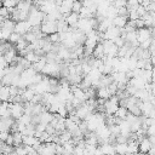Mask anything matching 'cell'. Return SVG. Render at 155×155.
<instances>
[{
  "instance_id": "obj_9",
  "label": "cell",
  "mask_w": 155,
  "mask_h": 155,
  "mask_svg": "<svg viewBox=\"0 0 155 155\" xmlns=\"http://www.w3.org/2000/svg\"><path fill=\"white\" fill-rule=\"evenodd\" d=\"M30 29H31V25H30L29 22L25 19V21H18V22H16L13 31H16L17 34H19V35L22 36V35H24L25 33L30 31Z\"/></svg>"
},
{
  "instance_id": "obj_44",
  "label": "cell",
  "mask_w": 155,
  "mask_h": 155,
  "mask_svg": "<svg viewBox=\"0 0 155 155\" xmlns=\"http://www.w3.org/2000/svg\"><path fill=\"white\" fill-rule=\"evenodd\" d=\"M1 6H2V5H1V1H0V7H1Z\"/></svg>"
},
{
  "instance_id": "obj_25",
  "label": "cell",
  "mask_w": 155,
  "mask_h": 155,
  "mask_svg": "<svg viewBox=\"0 0 155 155\" xmlns=\"http://www.w3.org/2000/svg\"><path fill=\"white\" fill-rule=\"evenodd\" d=\"M147 82H153V78H154V73L153 69H143L142 75H140Z\"/></svg>"
},
{
  "instance_id": "obj_14",
  "label": "cell",
  "mask_w": 155,
  "mask_h": 155,
  "mask_svg": "<svg viewBox=\"0 0 155 155\" xmlns=\"http://www.w3.org/2000/svg\"><path fill=\"white\" fill-rule=\"evenodd\" d=\"M56 54L57 57L61 59V61H69L70 59V50L67 48L65 46H61L58 48V51H56Z\"/></svg>"
},
{
  "instance_id": "obj_42",
  "label": "cell",
  "mask_w": 155,
  "mask_h": 155,
  "mask_svg": "<svg viewBox=\"0 0 155 155\" xmlns=\"http://www.w3.org/2000/svg\"><path fill=\"white\" fill-rule=\"evenodd\" d=\"M126 155H137V154H126Z\"/></svg>"
},
{
  "instance_id": "obj_1",
  "label": "cell",
  "mask_w": 155,
  "mask_h": 155,
  "mask_svg": "<svg viewBox=\"0 0 155 155\" xmlns=\"http://www.w3.org/2000/svg\"><path fill=\"white\" fill-rule=\"evenodd\" d=\"M44 17H45V13H44V12H41V11H40L38 7H35V6H31V8L29 10L27 21L29 22V24H30L31 27H35V25H40V24H41Z\"/></svg>"
},
{
  "instance_id": "obj_17",
  "label": "cell",
  "mask_w": 155,
  "mask_h": 155,
  "mask_svg": "<svg viewBox=\"0 0 155 155\" xmlns=\"http://www.w3.org/2000/svg\"><path fill=\"white\" fill-rule=\"evenodd\" d=\"M54 114H52L51 111L48 110H44L42 113L39 114V119H40V122L41 124H45V125H48L51 122V120L53 119Z\"/></svg>"
},
{
  "instance_id": "obj_10",
  "label": "cell",
  "mask_w": 155,
  "mask_h": 155,
  "mask_svg": "<svg viewBox=\"0 0 155 155\" xmlns=\"http://www.w3.org/2000/svg\"><path fill=\"white\" fill-rule=\"evenodd\" d=\"M151 147H154V145L150 143V140H149L148 137H143V138L138 142V151H140L142 154H147L148 150H149Z\"/></svg>"
},
{
  "instance_id": "obj_8",
  "label": "cell",
  "mask_w": 155,
  "mask_h": 155,
  "mask_svg": "<svg viewBox=\"0 0 155 155\" xmlns=\"http://www.w3.org/2000/svg\"><path fill=\"white\" fill-rule=\"evenodd\" d=\"M120 34H121V30H120V28H117V27H115V25H110V27H108L107 29H105V31L103 33V39L104 40H114V39H116L117 36H120Z\"/></svg>"
},
{
  "instance_id": "obj_2",
  "label": "cell",
  "mask_w": 155,
  "mask_h": 155,
  "mask_svg": "<svg viewBox=\"0 0 155 155\" xmlns=\"http://www.w3.org/2000/svg\"><path fill=\"white\" fill-rule=\"evenodd\" d=\"M59 70H61V64L59 63H56V62H46V64L42 68L41 73L45 74L46 76L56 78V76L59 75Z\"/></svg>"
},
{
  "instance_id": "obj_22",
  "label": "cell",
  "mask_w": 155,
  "mask_h": 155,
  "mask_svg": "<svg viewBox=\"0 0 155 155\" xmlns=\"http://www.w3.org/2000/svg\"><path fill=\"white\" fill-rule=\"evenodd\" d=\"M92 56H93L94 58L102 59V57L104 56V51H103V45H102V42H98V44L94 46V48H93V51H92Z\"/></svg>"
},
{
  "instance_id": "obj_27",
  "label": "cell",
  "mask_w": 155,
  "mask_h": 155,
  "mask_svg": "<svg viewBox=\"0 0 155 155\" xmlns=\"http://www.w3.org/2000/svg\"><path fill=\"white\" fill-rule=\"evenodd\" d=\"M24 58H25V59H27V61H28V62L31 64V63H35V62H36V61L40 58V56H39V54H36L34 51H29L28 53H25Z\"/></svg>"
},
{
  "instance_id": "obj_39",
  "label": "cell",
  "mask_w": 155,
  "mask_h": 155,
  "mask_svg": "<svg viewBox=\"0 0 155 155\" xmlns=\"http://www.w3.org/2000/svg\"><path fill=\"white\" fill-rule=\"evenodd\" d=\"M5 144H7V145H13V138H12V133H10L8 136H7V138H6V140L4 142Z\"/></svg>"
},
{
  "instance_id": "obj_26",
  "label": "cell",
  "mask_w": 155,
  "mask_h": 155,
  "mask_svg": "<svg viewBox=\"0 0 155 155\" xmlns=\"http://www.w3.org/2000/svg\"><path fill=\"white\" fill-rule=\"evenodd\" d=\"M15 24H16V22L15 21H12V19H4V22H2V24H1V28H4V29H7V30H10V31H13V29H15Z\"/></svg>"
},
{
  "instance_id": "obj_38",
  "label": "cell",
  "mask_w": 155,
  "mask_h": 155,
  "mask_svg": "<svg viewBox=\"0 0 155 155\" xmlns=\"http://www.w3.org/2000/svg\"><path fill=\"white\" fill-rule=\"evenodd\" d=\"M8 134H10V131H6V130H1V131H0V140H1V142H5Z\"/></svg>"
},
{
  "instance_id": "obj_40",
  "label": "cell",
  "mask_w": 155,
  "mask_h": 155,
  "mask_svg": "<svg viewBox=\"0 0 155 155\" xmlns=\"http://www.w3.org/2000/svg\"><path fill=\"white\" fill-rule=\"evenodd\" d=\"M10 155H17V154H16V151H15V150H12V151L10 153Z\"/></svg>"
},
{
  "instance_id": "obj_32",
  "label": "cell",
  "mask_w": 155,
  "mask_h": 155,
  "mask_svg": "<svg viewBox=\"0 0 155 155\" xmlns=\"http://www.w3.org/2000/svg\"><path fill=\"white\" fill-rule=\"evenodd\" d=\"M19 39H21V35H19V34H17L16 31H12V33L10 34V36H8V39H7V41H8L10 44H16Z\"/></svg>"
},
{
  "instance_id": "obj_41",
  "label": "cell",
  "mask_w": 155,
  "mask_h": 155,
  "mask_svg": "<svg viewBox=\"0 0 155 155\" xmlns=\"http://www.w3.org/2000/svg\"><path fill=\"white\" fill-rule=\"evenodd\" d=\"M2 143H4V142H1V140H0V149H1V147H2Z\"/></svg>"
},
{
  "instance_id": "obj_43",
  "label": "cell",
  "mask_w": 155,
  "mask_h": 155,
  "mask_svg": "<svg viewBox=\"0 0 155 155\" xmlns=\"http://www.w3.org/2000/svg\"><path fill=\"white\" fill-rule=\"evenodd\" d=\"M111 155H119V154H116V153H114V154H111Z\"/></svg>"
},
{
  "instance_id": "obj_29",
  "label": "cell",
  "mask_w": 155,
  "mask_h": 155,
  "mask_svg": "<svg viewBox=\"0 0 155 155\" xmlns=\"http://www.w3.org/2000/svg\"><path fill=\"white\" fill-rule=\"evenodd\" d=\"M22 137L23 134L21 132H12V138H13V145L17 147V145H21L22 144Z\"/></svg>"
},
{
  "instance_id": "obj_7",
  "label": "cell",
  "mask_w": 155,
  "mask_h": 155,
  "mask_svg": "<svg viewBox=\"0 0 155 155\" xmlns=\"http://www.w3.org/2000/svg\"><path fill=\"white\" fill-rule=\"evenodd\" d=\"M40 30L42 34L45 35H50L57 31V25L56 22H51V21H42L40 24Z\"/></svg>"
},
{
  "instance_id": "obj_15",
  "label": "cell",
  "mask_w": 155,
  "mask_h": 155,
  "mask_svg": "<svg viewBox=\"0 0 155 155\" xmlns=\"http://www.w3.org/2000/svg\"><path fill=\"white\" fill-rule=\"evenodd\" d=\"M127 21H128L127 16H120V15H116V16L111 19V23H113V25H115V27H117V28H124L125 24L127 23Z\"/></svg>"
},
{
  "instance_id": "obj_24",
  "label": "cell",
  "mask_w": 155,
  "mask_h": 155,
  "mask_svg": "<svg viewBox=\"0 0 155 155\" xmlns=\"http://www.w3.org/2000/svg\"><path fill=\"white\" fill-rule=\"evenodd\" d=\"M114 148H115V153L119 155H126L127 154V143H115Z\"/></svg>"
},
{
  "instance_id": "obj_31",
  "label": "cell",
  "mask_w": 155,
  "mask_h": 155,
  "mask_svg": "<svg viewBox=\"0 0 155 155\" xmlns=\"http://www.w3.org/2000/svg\"><path fill=\"white\" fill-rule=\"evenodd\" d=\"M18 0H2L1 1V5L7 7V8H12V7H16Z\"/></svg>"
},
{
  "instance_id": "obj_36",
  "label": "cell",
  "mask_w": 155,
  "mask_h": 155,
  "mask_svg": "<svg viewBox=\"0 0 155 155\" xmlns=\"http://www.w3.org/2000/svg\"><path fill=\"white\" fill-rule=\"evenodd\" d=\"M0 16L4 17V18H10V11H8V8L5 7V6H1L0 7Z\"/></svg>"
},
{
  "instance_id": "obj_6",
  "label": "cell",
  "mask_w": 155,
  "mask_h": 155,
  "mask_svg": "<svg viewBox=\"0 0 155 155\" xmlns=\"http://www.w3.org/2000/svg\"><path fill=\"white\" fill-rule=\"evenodd\" d=\"M136 34H137V41L138 44L153 38V28H147V27H143V28H138L136 30Z\"/></svg>"
},
{
  "instance_id": "obj_30",
  "label": "cell",
  "mask_w": 155,
  "mask_h": 155,
  "mask_svg": "<svg viewBox=\"0 0 155 155\" xmlns=\"http://www.w3.org/2000/svg\"><path fill=\"white\" fill-rule=\"evenodd\" d=\"M27 46H28V42L23 39V36H21V39L16 42V48H17V51H18V52H19V51H22V50H24Z\"/></svg>"
},
{
  "instance_id": "obj_5",
  "label": "cell",
  "mask_w": 155,
  "mask_h": 155,
  "mask_svg": "<svg viewBox=\"0 0 155 155\" xmlns=\"http://www.w3.org/2000/svg\"><path fill=\"white\" fill-rule=\"evenodd\" d=\"M36 151L39 155H56V143L53 142L41 143V145Z\"/></svg>"
},
{
  "instance_id": "obj_16",
  "label": "cell",
  "mask_w": 155,
  "mask_h": 155,
  "mask_svg": "<svg viewBox=\"0 0 155 155\" xmlns=\"http://www.w3.org/2000/svg\"><path fill=\"white\" fill-rule=\"evenodd\" d=\"M46 57L45 56H40V58L35 62V63H31L30 64V67L36 71V73H41V70H42V68L45 67V64H46Z\"/></svg>"
},
{
  "instance_id": "obj_21",
  "label": "cell",
  "mask_w": 155,
  "mask_h": 155,
  "mask_svg": "<svg viewBox=\"0 0 155 155\" xmlns=\"http://www.w3.org/2000/svg\"><path fill=\"white\" fill-rule=\"evenodd\" d=\"M10 110H8V102H1L0 104V119L10 117Z\"/></svg>"
},
{
  "instance_id": "obj_13",
  "label": "cell",
  "mask_w": 155,
  "mask_h": 155,
  "mask_svg": "<svg viewBox=\"0 0 155 155\" xmlns=\"http://www.w3.org/2000/svg\"><path fill=\"white\" fill-rule=\"evenodd\" d=\"M64 21H65V23H67L69 27L75 28V27H76V23H78V21H79V15L75 13V12H69V13L64 17Z\"/></svg>"
},
{
  "instance_id": "obj_4",
  "label": "cell",
  "mask_w": 155,
  "mask_h": 155,
  "mask_svg": "<svg viewBox=\"0 0 155 155\" xmlns=\"http://www.w3.org/2000/svg\"><path fill=\"white\" fill-rule=\"evenodd\" d=\"M8 110H10V115L13 120H17L22 114H24V108H23V103H18V102H8Z\"/></svg>"
},
{
  "instance_id": "obj_19",
  "label": "cell",
  "mask_w": 155,
  "mask_h": 155,
  "mask_svg": "<svg viewBox=\"0 0 155 155\" xmlns=\"http://www.w3.org/2000/svg\"><path fill=\"white\" fill-rule=\"evenodd\" d=\"M11 94H10V87L6 85L0 86V101L1 102H8Z\"/></svg>"
},
{
  "instance_id": "obj_33",
  "label": "cell",
  "mask_w": 155,
  "mask_h": 155,
  "mask_svg": "<svg viewBox=\"0 0 155 155\" xmlns=\"http://www.w3.org/2000/svg\"><path fill=\"white\" fill-rule=\"evenodd\" d=\"M47 38H48V40L52 42V44H57V42H61V40H59V34L56 31V33H53V34H50V35H47Z\"/></svg>"
},
{
  "instance_id": "obj_3",
  "label": "cell",
  "mask_w": 155,
  "mask_h": 155,
  "mask_svg": "<svg viewBox=\"0 0 155 155\" xmlns=\"http://www.w3.org/2000/svg\"><path fill=\"white\" fill-rule=\"evenodd\" d=\"M103 45V51H104V56L107 57H117V46L111 41V40H103L102 42Z\"/></svg>"
},
{
  "instance_id": "obj_34",
  "label": "cell",
  "mask_w": 155,
  "mask_h": 155,
  "mask_svg": "<svg viewBox=\"0 0 155 155\" xmlns=\"http://www.w3.org/2000/svg\"><path fill=\"white\" fill-rule=\"evenodd\" d=\"M81 7H82V5H81L80 0H75V1L73 2V6H71V12L79 13V11H80V8H81Z\"/></svg>"
},
{
  "instance_id": "obj_35",
  "label": "cell",
  "mask_w": 155,
  "mask_h": 155,
  "mask_svg": "<svg viewBox=\"0 0 155 155\" xmlns=\"http://www.w3.org/2000/svg\"><path fill=\"white\" fill-rule=\"evenodd\" d=\"M15 151H16L17 155H27V151H25V148H24L23 144L17 145V147L15 148Z\"/></svg>"
},
{
  "instance_id": "obj_18",
  "label": "cell",
  "mask_w": 155,
  "mask_h": 155,
  "mask_svg": "<svg viewBox=\"0 0 155 155\" xmlns=\"http://www.w3.org/2000/svg\"><path fill=\"white\" fill-rule=\"evenodd\" d=\"M99 149H101L103 155H111V154L115 153L114 144H110V143H102L99 145Z\"/></svg>"
},
{
  "instance_id": "obj_28",
  "label": "cell",
  "mask_w": 155,
  "mask_h": 155,
  "mask_svg": "<svg viewBox=\"0 0 155 155\" xmlns=\"http://www.w3.org/2000/svg\"><path fill=\"white\" fill-rule=\"evenodd\" d=\"M30 121H31V115H28V114H22L18 119H17V122L18 124H22V125H29L30 124Z\"/></svg>"
},
{
  "instance_id": "obj_45",
  "label": "cell",
  "mask_w": 155,
  "mask_h": 155,
  "mask_svg": "<svg viewBox=\"0 0 155 155\" xmlns=\"http://www.w3.org/2000/svg\"><path fill=\"white\" fill-rule=\"evenodd\" d=\"M0 1H2V0H0Z\"/></svg>"
},
{
  "instance_id": "obj_11",
  "label": "cell",
  "mask_w": 155,
  "mask_h": 155,
  "mask_svg": "<svg viewBox=\"0 0 155 155\" xmlns=\"http://www.w3.org/2000/svg\"><path fill=\"white\" fill-rule=\"evenodd\" d=\"M4 58H5V61H6V63L7 64H11V63H13V62H16V59H17V52H16V50H13L11 46L4 52Z\"/></svg>"
},
{
  "instance_id": "obj_20",
  "label": "cell",
  "mask_w": 155,
  "mask_h": 155,
  "mask_svg": "<svg viewBox=\"0 0 155 155\" xmlns=\"http://www.w3.org/2000/svg\"><path fill=\"white\" fill-rule=\"evenodd\" d=\"M127 154H138V140L136 139L127 140Z\"/></svg>"
},
{
  "instance_id": "obj_23",
  "label": "cell",
  "mask_w": 155,
  "mask_h": 155,
  "mask_svg": "<svg viewBox=\"0 0 155 155\" xmlns=\"http://www.w3.org/2000/svg\"><path fill=\"white\" fill-rule=\"evenodd\" d=\"M127 113H128V110H127L125 107L119 105V107H117V109H116V111L114 113V116H115L116 119H119V120H125V117H126Z\"/></svg>"
},
{
  "instance_id": "obj_37",
  "label": "cell",
  "mask_w": 155,
  "mask_h": 155,
  "mask_svg": "<svg viewBox=\"0 0 155 155\" xmlns=\"http://www.w3.org/2000/svg\"><path fill=\"white\" fill-rule=\"evenodd\" d=\"M113 42H114V44H115L117 47H121V46H122V45H124L126 41H125V39H124V38H121V36H117L116 39H114V40H113Z\"/></svg>"
},
{
  "instance_id": "obj_46",
  "label": "cell",
  "mask_w": 155,
  "mask_h": 155,
  "mask_svg": "<svg viewBox=\"0 0 155 155\" xmlns=\"http://www.w3.org/2000/svg\"><path fill=\"white\" fill-rule=\"evenodd\" d=\"M125 1H127V0H125Z\"/></svg>"
},
{
  "instance_id": "obj_12",
  "label": "cell",
  "mask_w": 155,
  "mask_h": 155,
  "mask_svg": "<svg viewBox=\"0 0 155 155\" xmlns=\"http://www.w3.org/2000/svg\"><path fill=\"white\" fill-rule=\"evenodd\" d=\"M31 6H33V1L31 0H18V2L16 5V8L19 12H27V13H29V10L31 8Z\"/></svg>"
}]
</instances>
